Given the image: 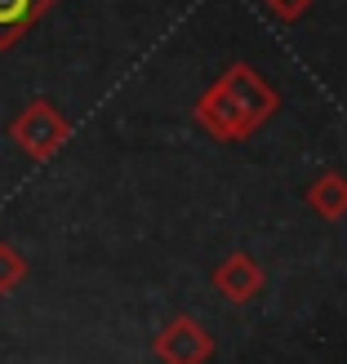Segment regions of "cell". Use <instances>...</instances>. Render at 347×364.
<instances>
[{
  "instance_id": "1",
  "label": "cell",
  "mask_w": 347,
  "mask_h": 364,
  "mask_svg": "<svg viewBox=\"0 0 347 364\" xmlns=\"http://www.w3.org/2000/svg\"><path fill=\"white\" fill-rule=\"evenodd\" d=\"M281 107L276 85H267L263 76H254V67L232 63L218 76L205 98L196 102V120L218 138V142H245L259 134V124Z\"/></svg>"
},
{
  "instance_id": "2",
  "label": "cell",
  "mask_w": 347,
  "mask_h": 364,
  "mask_svg": "<svg viewBox=\"0 0 347 364\" xmlns=\"http://www.w3.org/2000/svg\"><path fill=\"white\" fill-rule=\"evenodd\" d=\"M9 138H14V147L23 151V156L49 160V156L71 138V120H67L49 98H31L23 112L9 120Z\"/></svg>"
},
{
  "instance_id": "3",
  "label": "cell",
  "mask_w": 347,
  "mask_h": 364,
  "mask_svg": "<svg viewBox=\"0 0 347 364\" xmlns=\"http://www.w3.org/2000/svg\"><path fill=\"white\" fill-rule=\"evenodd\" d=\"M156 355H160V364H209L214 333L205 324H196L192 316H178L156 333Z\"/></svg>"
},
{
  "instance_id": "4",
  "label": "cell",
  "mask_w": 347,
  "mask_h": 364,
  "mask_svg": "<svg viewBox=\"0 0 347 364\" xmlns=\"http://www.w3.org/2000/svg\"><path fill=\"white\" fill-rule=\"evenodd\" d=\"M214 289L232 302H249L254 294L263 289V267L249 258V253H232V258L218 262L214 271Z\"/></svg>"
},
{
  "instance_id": "5",
  "label": "cell",
  "mask_w": 347,
  "mask_h": 364,
  "mask_svg": "<svg viewBox=\"0 0 347 364\" xmlns=\"http://www.w3.org/2000/svg\"><path fill=\"white\" fill-rule=\"evenodd\" d=\"M58 0H0V49H14Z\"/></svg>"
},
{
  "instance_id": "6",
  "label": "cell",
  "mask_w": 347,
  "mask_h": 364,
  "mask_svg": "<svg viewBox=\"0 0 347 364\" xmlns=\"http://www.w3.org/2000/svg\"><path fill=\"white\" fill-rule=\"evenodd\" d=\"M307 205L321 218H343L347 213V178L338 169H325L312 187H307Z\"/></svg>"
},
{
  "instance_id": "7",
  "label": "cell",
  "mask_w": 347,
  "mask_h": 364,
  "mask_svg": "<svg viewBox=\"0 0 347 364\" xmlns=\"http://www.w3.org/2000/svg\"><path fill=\"white\" fill-rule=\"evenodd\" d=\"M23 280H27V258L9 240H0V294H14Z\"/></svg>"
},
{
  "instance_id": "8",
  "label": "cell",
  "mask_w": 347,
  "mask_h": 364,
  "mask_svg": "<svg viewBox=\"0 0 347 364\" xmlns=\"http://www.w3.org/2000/svg\"><path fill=\"white\" fill-rule=\"evenodd\" d=\"M263 9L276 18V23H299V18L312 9V0H263Z\"/></svg>"
}]
</instances>
